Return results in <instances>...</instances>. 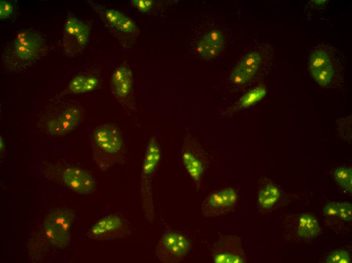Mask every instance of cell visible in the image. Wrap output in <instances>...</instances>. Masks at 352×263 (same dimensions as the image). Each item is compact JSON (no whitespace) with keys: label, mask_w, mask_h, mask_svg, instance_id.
<instances>
[{"label":"cell","mask_w":352,"mask_h":263,"mask_svg":"<svg viewBox=\"0 0 352 263\" xmlns=\"http://www.w3.org/2000/svg\"><path fill=\"white\" fill-rule=\"evenodd\" d=\"M326 262L329 263H349L350 262L349 254L344 250L333 251L327 256Z\"/></svg>","instance_id":"603a6c76"},{"label":"cell","mask_w":352,"mask_h":263,"mask_svg":"<svg viewBox=\"0 0 352 263\" xmlns=\"http://www.w3.org/2000/svg\"><path fill=\"white\" fill-rule=\"evenodd\" d=\"M161 158V150L158 141L151 137L148 141L142 168L143 185H150Z\"/></svg>","instance_id":"5bb4252c"},{"label":"cell","mask_w":352,"mask_h":263,"mask_svg":"<svg viewBox=\"0 0 352 263\" xmlns=\"http://www.w3.org/2000/svg\"><path fill=\"white\" fill-rule=\"evenodd\" d=\"M92 6L98 13L104 22L118 34H125L132 38L138 34L139 29L135 22L121 12L103 7L93 3Z\"/></svg>","instance_id":"8992f818"},{"label":"cell","mask_w":352,"mask_h":263,"mask_svg":"<svg viewBox=\"0 0 352 263\" xmlns=\"http://www.w3.org/2000/svg\"><path fill=\"white\" fill-rule=\"evenodd\" d=\"M346 222H350L352 218V205L348 202H340L338 216Z\"/></svg>","instance_id":"cb8c5ba5"},{"label":"cell","mask_w":352,"mask_h":263,"mask_svg":"<svg viewBox=\"0 0 352 263\" xmlns=\"http://www.w3.org/2000/svg\"><path fill=\"white\" fill-rule=\"evenodd\" d=\"M280 192L273 184H268L263 186L258 194V203L263 209L272 207L279 200Z\"/></svg>","instance_id":"ffe728a7"},{"label":"cell","mask_w":352,"mask_h":263,"mask_svg":"<svg viewBox=\"0 0 352 263\" xmlns=\"http://www.w3.org/2000/svg\"><path fill=\"white\" fill-rule=\"evenodd\" d=\"M132 6L142 12H148L153 7L154 1L152 0H133Z\"/></svg>","instance_id":"484cf974"},{"label":"cell","mask_w":352,"mask_h":263,"mask_svg":"<svg viewBox=\"0 0 352 263\" xmlns=\"http://www.w3.org/2000/svg\"><path fill=\"white\" fill-rule=\"evenodd\" d=\"M334 178L337 183L349 193L352 190V169L349 167H341L334 172Z\"/></svg>","instance_id":"44dd1931"},{"label":"cell","mask_w":352,"mask_h":263,"mask_svg":"<svg viewBox=\"0 0 352 263\" xmlns=\"http://www.w3.org/2000/svg\"><path fill=\"white\" fill-rule=\"evenodd\" d=\"M266 94V90L264 87H255L242 97L240 100V105L242 107H248L262 99Z\"/></svg>","instance_id":"7402d4cb"},{"label":"cell","mask_w":352,"mask_h":263,"mask_svg":"<svg viewBox=\"0 0 352 263\" xmlns=\"http://www.w3.org/2000/svg\"><path fill=\"white\" fill-rule=\"evenodd\" d=\"M224 43L225 38L223 33L214 29L202 36L197 44V50L203 58L212 59L220 53Z\"/></svg>","instance_id":"9a60e30c"},{"label":"cell","mask_w":352,"mask_h":263,"mask_svg":"<svg viewBox=\"0 0 352 263\" xmlns=\"http://www.w3.org/2000/svg\"><path fill=\"white\" fill-rule=\"evenodd\" d=\"M182 158L191 178L197 185L200 184L204 172V163L200 154L192 147L186 145L182 151Z\"/></svg>","instance_id":"2e32d148"},{"label":"cell","mask_w":352,"mask_h":263,"mask_svg":"<svg viewBox=\"0 0 352 263\" xmlns=\"http://www.w3.org/2000/svg\"><path fill=\"white\" fill-rule=\"evenodd\" d=\"M64 32L67 36L74 37L81 47L87 44L90 34V28L76 16H69L65 23Z\"/></svg>","instance_id":"e0dca14e"},{"label":"cell","mask_w":352,"mask_h":263,"mask_svg":"<svg viewBox=\"0 0 352 263\" xmlns=\"http://www.w3.org/2000/svg\"><path fill=\"white\" fill-rule=\"evenodd\" d=\"M42 46V38L39 34L29 30H21L14 40V53L21 60H29L38 54Z\"/></svg>","instance_id":"9c48e42d"},{"label":"cell","mask_w":352,"mask_h":263,"mask_svg":"<svg viewBox=\"0 0 352 263\" xmlns=\"http://www.w3.org/2000/svg\"><path fill=\"white\" fill-rule=\"evenodd\" d=\"M191 248V243L186 236L176 232H168L160 237L156 254L163 262H177L188 255Z\"/></svg>","instance_id":"3957f363"},{"label":"cell","mask_w":352,"mask_h":263,"mask_svg":"<svg viewBox=\"0 0 352 263\" xmlns=\"http://www.w3.org/2000/svg\"><path fill=\"white\" fill-rule=\"evenodd\" d=\"M99 78L94 75L80 74L74 77L68 85L69 91L74 94L91 92L98 85Z\"/></svg>","instance_id":"ac0fdd59"},{"label":"cell","mask_w":352,"mask_h":263,"mask_svg":"<svg viewBox=\"0 0 352 263\" xmlns=\"http://www.w3.org/2000/svg\"><path fill=\"white\" fill-rule=\"evenodd\" d=\"M237 194L231 187H226L210 194L203 201L201 212L207 217L224 215L234 208L237 201Z\"/></svg>","instance_id":"5b68a950"},{"label":"cell","mask_w":352,"mask_h":263,"mask_svg":"<svg viewBox=\"0 0 352 263\" xmlns=\"http://www.w3.org/2000/svg\"><path fill=\"white\" fill-rule=\"evenodd\" d=\"M320 232V227L317 219L310 214H302L298 219L297 232L299 236L312 238Z\"/></svg>","instance_id":"d6986e66"},{"label":"cell","mask_w":352,"mask_h":263,"mask_svg":"<svg viewBox=\"0 0 352 263\" xmlns=\"http://www.w3.org/2000/svg\"><path fill=\"white\" fill-rule=\"evenodd\" d=\"M74 217V211L67 208L54 209L46 217L43 223L45 233L52 245L61 248L67 246L69 230Z\"/></svg>","instance_id":"7a4b0ae2"},{"label":"cell","mask_w":352,"mask_h":263,"mask_svg":"<svg viewBox=\"0 0 352 263\" xmlns=\"http://www.w3.org/2000/svg\"><path fill=\"white\" fill-rule=\"evenodd\" d=\"M92 140L96 159L104 167L124 158V139L116 126L107 123L97 127L93 132Z\"/></svg>","instance_id":"6da1fadb"},{"label":"cell","mask_w":352,"mask_h":263,"mask_svg":"<svg viewBox=\"0 0 352 263\" xmlns=\"http://www.w3.org/2000/svg\"><path fill=\"white\" fill-rule=\"evenodd\" d=\"M63 180L70 189L82 194L92 193L96 188V181L91 174L76 167L66 169L63 174Z\"/></svg>","instance_id":"8fae6325"},{"label":"cell","mask_w":352,"mask_h":263,"mask_svg":"<svg viewBox=\"0 0 352 263\" xmlns=\"http://www.w3.org/2000/svg\"><path fill=\"white\" fill-rule=\"evenodd\" d=\"M260 55L256 52L246 55L232 71L231 81L237 84H243L255 75L260 64Z\"/></svg>","instance_id":"4fadbf2b"},{"label":"cell","mask_w":352,"mask_h":263,"mask_svg":"<svg viewBox=\"0 0 352 263\" xmlns=\"http://www.w3.org/2000/svg\"><path fill=\"white\" fill-rule=\"evenodd\" d=\"M81 118V111L79 108L69 107L47 123L48 131L55 136L65 135L78 124Z\"/></svg>","instance_id":"7c38bea8"},{"label":"cell","mask_w":352,"mask_h":263,"mask_svg":"<svg viewBox=\"0 0 352 263\" xmlns=\"http://www.w3.org/2000/svg\"><path fill=\"white\" fill-rule=\"evenodd\" d=\"M131 232L127 220L119 214H110L97 222L90 229L89 237L97 240L124 238Z\"/></svg>","instance_id":"277c9868"},{"label":"cell","mask_w":352,"mask_h":263,"mask_svg":"<svg viewBox=\"0 0 352 263\" xmlns=\"http://www.w3.org/2000/svg\"><path fill=\"white\" fill-rule=\"evenodd\" d=\"M213 260L217 263L243 262L239 241L232 235L222 236L214 243L211 250Z\"/></svg>","instance_id":"52a82bcc"},{"label":"cell","mask_w":352,"mask_h":263,"mask_svg":"<svg viewBox=\"0 0 352 263\" xmlns=\"http://www.w3.org/2000/svg\"><path fill=\"white\" fill-rule=\"evenodd\" d=\"M309 66L312 75L319 84L325 86L330 83L334 70L331 59L325 51L318 49L313 52Z\"/></svg>","instance_id":"30bf717a"},{"label":"cell","mask_w":352,"mask_h":263,"mask_svg":"<svg viewBox=\"0 0 352 263\" xmlns=\"http://www.w3.org/2000/svg\"><path fill=\"white\" fill-rule=\"evenodd\" d=\"M14 11L13 5L7 1H0V18L4 19L8 18Z\"/></svg>","instance_id":"4316f807"},{"label":"cell","mask_w":352,"mask_h":263,"mask_svg":"<svg viewBox=\"0 0 352 263\" xmlns=\"http://www.w3.org/2000/svg\"><path fill=\"white\" fill-rule=\"evenodd\" d=\"M133 72L129 67L121 65L114 71L111 78L113 92L125 106L133 103Z\"/></svg>","instance_id":"ba28073f"},{"label":"cell","mask_w":352,"mask_h":263,"mask_svg":"<svg viewBox=\"0 0 352 263\" xmlns=\"http://www.w3.org/2000/svg\"><path fill=\"white\" fill-rule=\"evenodd\" d=\"M339 204V202L335 201H330L327 203L323 209L324 213L330 217H338Z\"/></svg>","instance_id":"d4e9b609"}]
</instances>
